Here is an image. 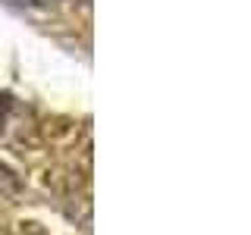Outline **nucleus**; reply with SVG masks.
Here are the masks:
<instances>
[{
    "instance_id": "1",
    "label": "nucleus",
    "mask_w": 251,
    "mask_h": 235,
    "mask_svg": "<svg viewBox=\"0 0 251 235\" xmlns=\"http://www.w3.org/2000/svg\"><path fill=\"white\" fill-rule=\"evenodd\" d=\"M6 3H13V6H44V3H50V0H6Z\"/></svg>"
}]
</instances>
